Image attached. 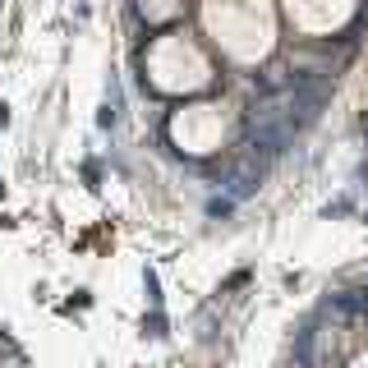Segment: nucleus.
I'll return each instance as SVG.
<instances>
[{
    "instance_id": "423d86ee",
    "label": "nucleus",
    "mask_w": 368,
    "mask_h": 368,
    "mask_svg": "<svg viewBox=\"0 0 368 368\" xmlns=\"http://www.w3.org/2000/svg\"><path fill=\"white\" fill-rule=\"evenodd\" d=\"M5 124H10V106H5V101H0V129H5Z\"/></svg>"
},
{
    "instance_id": "39448f33",
    "label": "nucleus",
    "mask_w": 368,
    "mask_h": 368,
    "mask_svg": "<svg viewBox=\"0 0 368 368\" xmlns=\"http://www.w3.org/2000/svg\"><path fill=\"white\" fill-rule=\"evenodd\" d=\"M115 111H120V106H111V101H106V106H101V115H97V129H111V124H115Z\"/></svg>"
},
{
    "instance_id": "7ed1b4c3",
    "label": "nucleus",
    "mask_w": 368,
    "mask_h": 368,
    "mask_svg": "<svg viewBox=\"0 0 368 368\" xmlns=\"http://www.w3.org/2000/svg\"><path fill=\"white\" fill-rule=\"evenodd\" d=\"M143 336H166V318H161V309H152V318H143Z\"/></svg>"
},
{
    "instance_id": "f257e3e1",
    "label": "nucleus",
    "mask_w": 368,
    "mask_h": 368,
    "mask_svg": "<svg viewBox=\"0 0 368 368\" xmlns=\"http://www.w3.org/2000/svg\"><path fill=\"white\" fill-rule=\"evenodd\" d=\"M263 175H267V156H258L253 147L244 152V161L226 175V193H230L235 203H244V198H253L258 193V184H263Z\"/></svg>"
},
{
    "instance_id": "20e7f679",
    "label": "nucleus",
    "mask_w": 368,
    "mask_h": 368,
    "mask_svg": "<svg viewBox=\"0 0 368 368\" xmlns=\"http://www.w3.org/2000/svg\"><path fill=\"white\" fill-rule=\"evenodd\" d=\"M143 290L152 300V309H161V286H156V272H143Z\"/></svg>"
},
{
    "instance_id": "0eeeda50",
    "label": "nucleus",
    "mask_w": 368,
    "mask_h": 368,
    "mask_svg": "<svg viewBox=\"0 0 368 368\" xmlns=\"http://www.w3.org/2000/svg\"><path fill=\"white\" fill-rule=\"evenodd\" d=\"M0 193H5V184H0Z\"/></svg>"
},
{
    "instance_id": "f03ea898",
    "label": "nucleus",
    "mask_w": 368,
    "mask_h": 368,
    "mask_svg": "<svg viewBox=\"0 0 368 368\" xmlns=\"http://www.w3.org/2000/svg\"><path fill=\"white\" fill-rule=\"evenodd\" d=\"M235 212V198L226 193V198H207V216H230Z\"/></svg>"
}]
</instances>
